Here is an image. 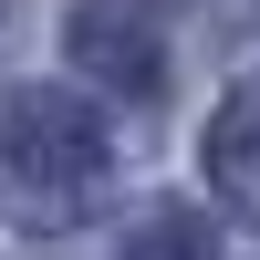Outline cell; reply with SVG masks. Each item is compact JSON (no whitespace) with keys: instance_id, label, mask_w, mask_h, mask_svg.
I'll return each instance as SVG.
<instances>
[{"instance_id":"obj_1","label":"cell","mask_w":260,"mask_h":260,"mask_svg":"<svg viewBox=\"0 0 260 260\" xmlns=\"http://www.w3.org/2000/svg\"><path fill=\"white\" fill-rule=\"evenodd\" d=\"M94 198H104V125L83 115V94H62V83L11 94V115H0V208L21 229H73Z\"/></svg>"},{"instance_id":"obj_2","label":"cell","mask_w":260,"mask_h":260,"mask_svg":"<svg viewBox=\"0 0 260 260\" xmlns=\"http://www.w3.org/2000/svg\"><path fill=\"white\" fill-rule=\"evenodd\" d=\"M62 62H73L94 94L156 104L167 94V42H156V0H73L62 21Z\"/></svg>"},{"instance_id":"obj_3","label":"cell","mask_w":260,"mask_h":260,"mask_svg":"<svg viewBox=\"0 0 260 260\" xmlns=\"http://www.w3.org/2000/svg\"><path fill=\"white\" fill-rule=\"evenodd\" d=\"M198 156H208V177H219V198L260 208V83H229V94H219Z\"/></svg>"},{"instance_id":"obj_4","label":"cell","mask_w":260,"mask_h":260,"mask_svg":"<svg viewBox=\"0 0 260 260\" xmlns=\"http://www.w3.org/2000/svg\"><path fill=\"white\" fill-rule=\"evenodd\" d=\"M125 260H219V250H208V240H198V229H187V219H177V208H156V219H146V229H136V240H125Z\"/></svg>"},{"instance_id":"obj_5","label":"cell","mask_w":260,"mask_h":260,"mask_svg":"<svg viewBox=\"0 0 260 260\" xmlns=\"http://www.w3.org/2000/svg\"><path fill=\"white\" fill-rule=\"evenodd\" d=\"M187 11H198L219 42H250V31H260V0H187Z\"/></svg>"},{"instance_id":"obj_6","label":"cell","mask_w":260,"mask_h":260,"mask_svg":"<svg viewBox=\"0 0 260 260\" xmlns=\"http://www.w3.org/2000/svg\"><path fill=\"white\" fill-rule=\"evenodd\" d=\"M0 11H11V0H0Z\"/></svg>"}]
</instances>
